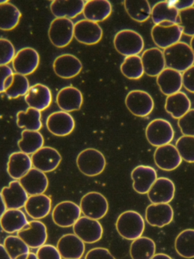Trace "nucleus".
Wrapping results in <instances>:
<instances>
[{
  "label": "nucleus",
  "mask_w": 194,
  "mask_h": 259,
  "mask_svg": "<svg viewBox=\"0 0 194 259\" xmlns=\"http://www.w3.org/2000/svg\"><path fill=\"white\" fill-rule=\"evenodd\" d=\"M115 227L121 237L133 241L142 236L145 230V221L138 212L127 210L119 215Z\"/></svg>",
  "instance_id": "nucleus-2"
},
{
  "label": "nucleus",
  "mask_w": 194,
  "mask_h": 259,
  "mask_svg": "<svg viewBox=\"0 0 194 259\" xmlns=\"http://www.w3.org/2000/svg\"><path fill=\"white\" fill-rule=\"evenodd\" d=\"M26 213L33 220L43 219L50 214L52 209V200L45 194L29 196L25 206Z\"/></svg>",
  "instance_id": "nucleus-32"
},
{
  "label": "nucleus",
  "mask_w": 194,
  "mask_h": 259,
  "mask_svg": "<svg viewBox=\"0 0 194 259\" xmlns=\"http://www.w3.org/2000/svg\"><path fill=\"white\" fill-rule=\"evenodd\" d=\"M83 98L81 92L72 86L62 88L56 96V103L62 111H77L81 108Z\"/></svg>",
  "instance_id": "nucleus-28"
},
{
  "label": "nucleus",
  "mask_w": 194,
  "mask_h": 259,
  "mask_svg": "<svg viewBox=\"0 0 194 259\" xmlns=\"http://www.w3.org/2000/svg\"><path fill=\"white\" fill-rule=\"evenodd\" d=\"M19 236L30 248H39L45 245L48 239L46 226L37 220L29 221L24 229L18 232Z\"/></svg>",
  "instance_id": "nucleus-13"
},
{
  "label": "nucleus",
  "mask_w": 194,
  "mask_h": 259,
  "mask_svg": "<svg viewBox=\"0 0 194 259\" xmlns=\"http://www.w3.org/2000/svg\"><path fill=\"white\" fill-rule=\"evenodd\" d=\"M146 137L150 145L159 148L172 142L174 137V128L166 119H153L146 128Z\"/></svg>",
  "instance_id": "nucleus-5"
},
{
  "label": "nucleus",
  "mask_w": 194,
  "mask_h": 259,
  "mask_svg": "<svg viewBox=\"0 0 194 259\" xmlns=\"http://www.w3.org/2000/svg\"><path fill=\"white\" fill-rule=\"evenodd\" d=\"M121 72L129 79H139L143 75L142 59L139 56H132L124 58L121 65Z\"/></svg>",
  "instance_id": "nucleus-42"
},
{
  "label": "nucleus",
  "mask_w": 194,
  "mask_h": 259,
  "mask_svg": "<svg viewBox=\"0 0 194 259\" xmlns=\"http://www.w3.org/2000/svg\"><path fill=\"white\" fill-rule=\"evenodd\" d=\"M174 248L181 257L194 258V229H186L180 232L176 237Z\"/></svg>",
  "instance_id": "nucleus-41"
},
{
  "label": "nucleus",
  "mask_w": 194,
  "mask_h": 259,
  "mask_svg": "<svg viewBox=\"0 0 194 259\" xmlns=\"http://www.w3.org/2000/svg\"><path fill=\"white\" fill-rule=\"evenodd\" d=\"M142 66L144 73L150 77H157L162 71L166 69L163 51L159 48H153L142 53Z\"/></svg>",
  "instance_id": "nucleus-26"
},
{
  "label": "nucleus",
  "mask_w": 194,
  "mask_h": 259,
  "mask_svg": "<svg viewBox=\"0 0 194 259\" xmlns=\"http://www.w3.org/2000/svg\"><path fill=\"white\" fill-rule=\"evenodd\" d=\"M44 138L39 131L24 130L21 139L18 142L20 151L24 154H33L43 147Z\"/></svg>",
  "instance_id": "nucleus-37"
},
{
  "label": "nucleus",
  "mask_w": 194,
  "mask_h": 259,
  "mask_svg": "<svg viewBox=\"0 0 194 259\" xmlns=\"http://www.w3.org/2000/svg\"><path fill=\"white\" fill-rule=\"evenodd\" d=\"M28 223L25 213L21 209H7L0 219V226L3 231L9 234L21 231Z\"/></svg>",
  "instance_id": "nucleus-34"
},
{
  "label": "nucleus",
  "mask_w": 194,
  "mask_h": 259,
  "mask_svg": "<svg viewBox=\"0 0 194 259\" xmlns=\"http://www.w3.org/2000/svg\"><path fill=\"white\" fill-rule=\"evenodd\" d=\"M182 160L177 148L171 144L159 147L155 151V163L162 170H174L181 164Z\"/></svg>",
  "instance_id": "nucleus-18"
},
{
  "label": "nucleus",
  "mask_w": 194,
  "mask_h": 259,
  "mask_svg": "<svg viewBox=\"0 0 194 259\" xmlns=\"http://www.w3.org/2000/svg\"><path fill=\"white\" fill-rule=\"evenodd\" d=\"M0 259H12L3 244H0Z\"/></svg>",
  "instance_id": "nucleus-54"
},
{
  "label": "nucleus",
  "mask_w": 194,
  "mask_h": 259,
  "mask_svg": "<svg viewBox=\"0 0 194 259\" xmlns=\"http://www.w3.org/2000/svg\"><path fill=\"white\" fill-rule=\"evenodd\" d=\"M15 72L9 66H0V94L6 92L5 91V81L8 77L14 75Z\"/></svg>",
  "instance_id": "nucleus-52"
},
{
  "label": "nucleus",
  "mask_w": 194,
  "mask_h": 259,
  "mask_svg": "<svg viewBox=\"0 0 194 259\" xmlns=\"http://www.w3.org/2000/svg\"><path fill=\"white\" fill-rule=\"evenodd\" d=\"M177 125L183 136L194 137V109L179 119Z\"/></svg>",
  "instance_id": "nucleus-48"
},
{
  "label": "nucleus",
  "mask_w": 194,
  "mask_h": 259,
  "mask_svg": "<svg viewBox=\"0 0 194 259\" xmlns=\"http://www.w3.org/2000/svg\"><path fill=\"white\" fill-rule=\"evenodd\" d=\"M166 67L177 72H184L194 65V54L190 46L185 42H178L176 45L164 50Z\"/></svg>",
  "instance_id": "nucleus-1"
},
{
  "label": "nucleus",
  "mask_w": 194,
  "mask_h": 259,
  "mask_svg": "<svg viewBox=\"0 0 194 259\" xmlns=\"http://www.w3.org/2000/svg\"><path fill=\"white\" fill-rule=\"evenodd\" d=\"M36 254L38 259H62L57 247L50 244H45L38 248Z\"/></svg>",
  "instance_id": "nucleus-49"
},
{
  "label": "nucleus",
  "mask_w": 194,
  "mask_h": 259,
  "mask_svg": "<svg viewBox=\"0 0 194 259\" xmlns=\"http://www.w3.org/2000/svg\"><path fill=\"white\" fill-rule=\"evenodd\" d=\"M152 259H173L172 257H170L168 254H164V253H159V254H156L153 256Z\"/></svg>",
  "instance_id": "nucleus-58"
},
{
  "label": "nucleus",
  "mask_w": 194,
  "mask_h": 259,
  "mask_svg": "<svg viewBox=\"0 0 194 259\" xmlns=\"http://www.w3.org/2000/svg\"><path fill=\"white\" fill-rule=\"evenodd\" d=\"M151 19L155 25L163 22H171L174 25L180 24L179 11L168 1L158 3L152 9Z\"/></svg>",
  "instance_id": "nucleus-35"
},
{
  "label": "nucleus",
  "mask_w": 194,
  "mask_h": 259,
  "mask_svg": "<svg viewBox=\"0 0 194 259\" xmlns=\"http://www.w3.org/2000/svg\"><path fill=\"white\" fill-rule=\"evenodd\" d=\"M80 206L71 201L58 203L52 212L53 222L58 227L68 228L73 227L81 215Z\"/></svg>",
  "instance_id": "nucleus-9"
},
{
  "label": "nucleus",
  "mask_w": 194,
  "mask_h": 259,
  "mask_svg": "<svg viewBox=\"0 0 194 259\" xmlns=\"http://www.w3.org/2000/svg\"><path fill=\"white\" fill-rule=\"evenodd\" d=\"M41 117L40 111L28 107L25 111H19L17 113V125L28 131H39L42 127Z\"/></svg>",
  "instance_id": "nucleus-39"
},
{
  "label": "nucleus",
  "mask_w": 194,
  "mask_h": 259,
  "mask_svg": "<svg viewBox=\"0 0 194 259\" xmlns=\"http://www.w3.org/2000/svg\"><path fill=\"white\" fill-rule=\"evenodd\" d=\"M24 101L29 107L41 112L46 110L51 105L53 95L51 90L45 84H36L30 88L24 96Z\"/></svg>",
  "instance_id": "nucleus-23"
},
{
  "label": "nucleus",
  "mask_w": 194,
  "mask_h": 259,
  "mask_svg": "<svg viewBox=\"0 0 194 259\" xmlns=\"http://www.w3.org/2000/svg\"><path fill=\"white\" fill-rule=\"evenodd\" d=\"M3 245L12 259L30 253V247L18 236H7L4 239Z\"/></svg>",
  "instance_id": "nucleus-43"
},
{
  "label": "nucleus",
  "mask_w": 194,
  "mask_h": 259,
  "mask_svg": "<svg viewBox=\"0 0 194 259\" xmlns=\"http://www.w3.org/2000/svg\"><path fill=\"white\" fill-rule=\"evenodd\" d=\"M6 210H7V207H6V204H5L3 195H2L1 192H0V219H1L3 214L6 213Z\"/></svg>",
  "instance_id": "nucleus-55"
},
{
  "label": "nucleus",
  "mask_w": 194,
  "mask_h": 259,
  "mask_svg": "<svg viewBox=\"0 0 194 259\" xmlns=\"http://www.w3.org/2000/svg\"><path fill=\"white\" fill-rule=\"evenodd\" d=\"M45 125L52 134L59 137H65L74 131L75 121L70 113L61 110L51 113L47 118Z\"/></svg>",
  "instance_id": "nucleus-15"
},
{
  "label": "nucleus",
  "mask_w": 194,
  "mask_h": 259,
  "mask_svg": "<svg viewBox=\"0 0 194 259\" xmlns=\"http://www.w3.org/2000/svg\"><path fill=\"white\" fill-rule=\"evenodd\" d=\"M84 259H116L109 249L97 247L88 251Z\"/></svg>",
  "instance_id": "nucleus-50"
},
{
  "label": "nucleus",
  "mask_w": 194,
  "mask_h": 259,
  "mask_svg": "<svg viewBox=\"0 0 194 259\" xmlns=\"http://www.w3.org/2000/svg\"><path fill=\"white\" fill-rule=\"evenodd\" d=\"M156 245L149 237L141 236L132 242L130 254L132 259H152L156 254Z\"/></svg>",
  "instance_id": "nucleus-36"
},
{
  "label": "nucleus",
  "mask_w": 194,
  "mask_h": 259,
  "mask_svg": "<svg viewBox=\"0 0 194 259\" xmlns=\"http://www.w3.org/2000/svg\"><path fill=\"white\" fill-rule=\"evenodd\" d=\"M39 65V55L36 50L32 48H24L15 54L12 61V68L15 73L19 75H31Z\"/></svg>",
  "instance_id": "nucleus-12"
},
{
  "label": "nucleus",
  "mask_w": 194,
  "mask_h": 259,
  "mask_svg": "<svg viewBox=\"0 0 194 259\" xmlns=\"http://www.w3.org/2000/svg\"><path fill=\"white\" fill-rule=\"evenodd\" d=\"M79 206L85 217L96 221L104 218L109 211L108 200L100 192H88L82 197Z\"/></svg>",
  "instance_id": "nucleus-7"
},
{
  "label": "nucleus",
  "mask_w": 194,
  "mask_h": 259,
  "mask_svg": "<svg viewBox=\"0 0 194 259\" xmlns=\"http://www.w3.org/2000/svg\"><path fill=\"white\" fill-rule=\"evenodd\" d=\"M19 181L30 196L42 195L48 189V180L45 172L35 168H32Z\"/></svg>",
  "instance_id": "nucleus-27"
},
{
  "label": "nucleus",
  "mask_w": 194,
  "mask_h": 259,
  "mask_svg": "<svg viewBox=\"0 0 194 259\" xmlns=\"http://www.w3.org/2000/svg\"><path fill=\"white\" fill-rule=\"evenodd\" d=\"M103 31L98 23L90 21H79L74 25V37L85 45H94L103 38Z\"/></svg>",
  "instance_id": "nucleus-16"
},
{
  "label": "nucleus",
  "mask_w": 194,
  "mask_h": 259,
  "mask_svg": "<svg viewBox=\"0 0 194 259\" xmlns=\"http://www.w3.org/2000/svg\"><path fill=\"white\" fill-rule=\"evenodd\" d=\"M175 185L166 177H159L149 191V200L152 204H169L175 195Z\"/></svg>",
  "instance_id": "nucleus-17"
},
{
  "label": "nucleus",
  "mask_w": 194,
  "mask_h": 259,
  "mask_svg": "<svg viewBox=\"0 0 194 259\" xmlns=\"http://www.w3.org/2000/svg\"><path fill=\"white\" fill-rule=\"evenodd\" d=\"M115 50L125 57L138 56L144 48V40L142 36L130 29L118 31L114 37Z\"/></svg>",
  "instance_id": "nucleus-4"
},
{
  "label": "nucleus",
  "mask_w": 194,
  "mask_h": 259,
  "mask_svg": "<svg viewBox=\"0 0 194 259\" xmlns=\"http://www.w3.org/2000/svg\"><path fill=\"white\" fill-rule=\"evenodd\" d=\"M79 170L87 177H96L104 171L106 160L103 153L94 148H86L77 155L76 160Z\"/></svg>",
  "instance_id": "nucleus-3"
},
{
  "label": "nucleus",
  "mask_w": 194,
  "mask_h": 259,
  "mask_svg": "<svg viewBox=\"0 0 194 259\" xmlns=\"http://www.w3.org/2000/svg\"><path fill=\"white\" fill-rule=\"evenodd\" d=\"M33 168L31 157L21 151L10 154L8 160L7 172L14 180H20Z\"/></svg>",
  "instance_id": "nucleus-29"
},
{
  "label": "nucleus",
  "mask_w": 194,
  "mask_h": 259,
  "mask_svg": "<svg viewBox=\"0 0 194 259\" xmlns=\"http://www.w3.org/2000/svg\"><path fill=\"white\" fill-rule=\"evenodd\" d=\"M112 13V6L108 0H89L85 2L83 15L90 22H101L107 19Z\"/></svg>",
  "instance_id": "nucleus-30"
},
{
  "label": "nucleus",
  "mask_w": 194,
  "mask_h": 259,
  "mask_svg": "<svg viewBox=\"0 0 194 259\" xmlns=\"http://www.w3.org/2000/svg\"><path fill=\"white\" fill-rule=\"evenodd\" d=\"M165 110L174 119H179L191 110V101L183 92L167 97Z\"/></svg>",
  "instance_id": "nucleus-33"
},
{
  "label": "nucleus",
  "mask_w": 194,
  "mask_h": 259,
  "mask_svg": "<svg viewBox=\"0 0 194 259\" xmlns=\"http://www.w3.org/2000/svg\"><path fill=\"white\" fill-rule=\"evenodd\" d=\"M15 48L10 40L0 38V66H8L15 58Z\"/></svg>",
  "instance_id": "nucleus-47"
},
{
  "label": "nucleus",
  "mask_w": 194,
  "mask_h": 259,
  "mask_svg": "<svg viewBox=\"0 0 194 259\" xmlns=\"http://www.w3.org/2000/svg\"><path fill=\"white\" fill-rule=\"evenodd\" d=\"M124 8L128 16L137 22H144L151 17L152 9L147 0H126Z\"/></svg>",
  "instance_id": "nucleus-38"
},
{
  "label": "nucleus",
  "mask_w": 194,
  "mask_h": 259,
  "mask_svg": "<svg viewBox=\"0 0 194 259\" xmlns=\"http://www.w3.org/2000/svg\"><path fill=\"white\" fill-rule=\"evenodd\" d=\"M179 19L183 34L194 37V7L179 12Z\"/></svg>",
  "instance_id": "nucleus-46"
},
{
  "label": "nucleus",
  "mask_w": 194,
  "mask_h": 259,
  "mask_svg": "<svg viewBox=\"0 0 194 259\" xmlns=\"http://www.w3.org/2000/svg\"><path fill=\"white\" fill-rule=\"evenodd\" d=\"M30 83L27 76L14 74V81L12 86L6 91V95L11 99H16L21 96H25L30 89Z\"/></svg>",
  "instance_id": "nucleus-44"
},
{
  "label": "nucleus",
  "mask_w": 194,
  "mask_h": 259,
  "mask_svg": "<svg viewBox=\"0 0 194 259\" xmlns=\"http://www.w3.org/2000/svg\"><path fill=\"white\" fill-rule=\"evenodd\" d=\"M175 147L182 160L187 163H194V137L181 136L176 142Z\"/></svg>",
  "instance_id": "nucleus-45"
},
{
  "label": "nucleus",
  "mask_w": 194,
  "mask_h": 259,
  "mask_svg": "<svg viewBox=\"0 0 194 259\" xmlns=\"http://www.w3.org/2000/svg\"><path fill=\"white\" fill-rule=\"evenodd\" d=\"M189 46H190L191 49H192V52L194 54V37H192V39H191L190 45Z\"/></svg>",
  "instance_id": "nucleus-59"
},
{
  "label": "nucleus",
  "mask_w": 194,
  "mask_h": 259,
  "mask_svg": "<svg viewBox=\"0 0 194 259\" xmlns=\"http://www.w3.org/2000/svg\"><path fill=\"white\" fill-rule=\"evenodd\" d=\"M125 105L132 114L146 117L153 112L155 104L150 94L144 91L133 90L126 96Z\"/></svg>",
  "instance_id": "nucleus-10"
},
{
  "label": "nucleus",
  "mask_w": 194,
  "mask_h": 259,
  "mask_svg": "<svg viewBox=\"0 0 194 259\" xmlns=\"http://www.w3.org/2000/svg\"><path fill=\"white\" fill-rule=\"evenodd\" d=\"M62 159L60 153L52 147H42L31 156L33 168L45 174L56 170Z\"/></svg>",
  "instance_id": "nucleus-14"
},
{
  "label": "nucleus",
  "mask_w": 194,
  "mask_h": 259,
  "mask_svg": "<svg viewBox=\"0 0 194 259\" xmlns=\"http://www.w3.org/2000/svg\"><path fill=\"white\" fill-rule=\"evenodd\" d=\"M73 231L84 243L99 242L103 237V228L100 221L86 217H80L73 226Z\"/></svg>",
  "instance_id": "nucleus-11"
},
{
  "label": "nucleus",
  "mask_w": 194,
  "mask_h": 259,
  "mask_svg": "<svg viewBox=\"0 0 194 259\" xmlns=\"http://www.w3.org/2000/svg\"><path fill=\"white\" fill-rule=\"evenodd\" d=\"M56 247L63 259H80L85 252L84 242L72 233L63 235Z\"/></svg>",
  "instance_id": "nucleus-21"
},
{
  "label": "nucleus",
  "mask_w": 194,
  "mask_h": 259,
  "mask_svg": "<svg viewBox=\"0 0 194 259\" xmlns=\"http://www.w3.org/2000/svg\"><path fill=\"white\" fill-rule=\"evenodd\" d=\"M14 81V75H10V76L8 77L7 78H6V81H5V84H4V87H5V91H7L8 89H9V88L12 86V83H13Z\"/></svg>",
  "instance_id": "nucleus-56"
},
{
  "label": "nucleus",
  "mask_w": 194,
  "mask_h": 259,
  "mask_svg": "<svg viewBox=\"0 0 194 259\" xmlns=\"http://www.w3.org/2000/svg\"><path fill=\"white\" fill-rule=\"evenodd\" d=\"M168 2L179 12L194 7V0H170Z\"/></svg>",
  "instance_id": "nucleus-53"
},
{
  "label": "nucleus",
  "mask_w": 194,
  "mask_h": 259,
  "mask_svg": "<svg viewBox=\"0 0 194 259\" xmlns=\"http://www.w3.org/2000/svg\"><path fill=\"white\" fill-rule=\"evenodd\" d=\"M84 6L83 0H54L50 10L56 19H72L83 13Z\"/></svg>",
  "instance_id": "nucleus-24"
},
{
  "label": "nucleus",
  "mask_w": 194,
  "mask_h": 259,
  "mask_svg": "<svg viewBox=\"0 0 194 259\" xmlns=\"http://www.w3.org/2000/svg\"><path fill=\"white\" fill-rule=\"evenodd\" d=\"M156 81L162 93L167 97L178 93L183 87L182 74L168 68L158 75Z\"/></svg>",
  "instance_id": "nucleus-31"
},
{
  "label": "nucleus",
  "mask_w": 194,
  "mask_h": 259,
  "mask_svg": "<svg viewBox=\"0 0 194 259\" xmlns=\"http://www.w3.org/2000/svg\"><path fill=\"white\" fill-rule=\"evenodd\" d=\"M21 13L18 7L8 2L0 5V30L11 31L18 26Z\"/></svg>",
  "instance_id": "nucleus-40"
},
{
  "label": "nucleus",
  "mask_w": 194,
  "mask_h": 259,
  "mask_svg": "<svg viewBox=\"0 0 194 259\" xmlns=\"http://www.w3.org/2000/svg\"><path fill=\"white\" fill-rule=\"evenodd\" d=\"M183 29L179 25L171 22H163L154 25L152 28L151 35L155 45L161 49H167L180 42Z\"/></svg>",
  "instance_id": "nucleus-6"
},
{
  "label": "nucleus",
  "mask_w": 194,
  "mask_h": 259,
  "mask_svg": "<svg viewBox=\"0 0 194 259\" xmlns=\"http://www.w3.org/2000/svg\"><path fill=\"white\" fill-rule=\"evenodd\" d=\"M1 194L7 209L24 207L29 198L28 194L24 190L19 180L10 182L9 186L2 189Z\"/></svg>",
  "instance_id": "nucleus-25"
},
{
  "label": "nucleus",
  "mask_w": 194,
  "mask_h": 259,
  "mask_svg": "<svg viewBox=\"0 0 194 259\" xmlns=\"http://www.w3.org/2000/svg\"><path fill=\"white\" fill-rule=\"evenodd\" d=\"M8 2H9V1H7V0H0V5H1V4H6V3Z\"/></svg>",
  "instance_id": "nucleus-60"
},
{
  "label": "nucleus",
  "mask_w": 194,
  "mask_h": 259,
  "mask_svg": "<svg viewBox=\"0 0 194 259\" xmlns=\"http://www.w3.org/2000/svg\"><path fill=\"white\" fill-rule=\"evenodd\" d=\"M74 24L71 19H55L48 28V38L58 48L68 46L74 38Z\"/></svg>",
  "instance_id": "nucleus-8"
},
{
  "label": "nucleus",
  "mask_w": 194,
  "mask_h": 259,
  "mask_svg": "<svg viewBox=\"0 0 194 259\" xmlns=\"http://www.w3.org/2000/svg\"><path fill=\"white\" fill-rule=\"evenodd\" d=\"M131 179L135 192L145 195L157 180V172L152 166L139 165L132 170Z\"/></svg>",
  "instance_id": "nucleus-19"
},
{
  "label": "nucleus",
  "mask_w": 194,
  "mask_h": 259,
  "mask_svg": "<svg viewBox=\"0 0 194 259\" xmlns=\"http://www.w3.org/2000/svg\"><path fill=\"white\" fill-rule=\"evenodd\" d=\"M174 210L169 204H151L146 209V221L152 227H165L172 222Z\"/></svg>",
  "instance_id": "nucleus-22"
},
{
  "label": "nucleus",
  "mask_w": 194,
  "mask_h": 259,
  "mask_svg": "<svg viewBox=\"0 0 194 259\" xmlns=\"http://www.w3.org/2000/svg\"><path fill=\"white\" fill-rule=\"evenodd\" d=\"M183 86L186 90L194 94V65L182 75Z\"/></svg>",
  "instance_id": "nucleus-51"
},
{
  "label": "nucleus",
  "mask_w": 194,
  "mask_h": 259,
  "mask_svg": "<svg viewBox=\"0 0 194 259\" xmlns=\"http://www.w3.org/2000/svg\"><path fill=\"white\" fill-rule=\"evenodd\" d=\"M16 259H38V257L35 253L30 252L28 254H22Z\"/></svg>",
  "instance_id": "nucleus-57"
},
{
  "label": "nucleus",
  "mask_w": 194,
  "mask_h": 259,
  "mask_svg": "<svg viewBox=\"0 0 194 259\" xmlns=\"http://www.w3.org/2000/svg\"><path fill=\"white\" fill-rule=\"evenodd\" d=\"M83 65L75 56L63 54L56 57L53 63V70L56 75L65 79L74 78L81 72Z\"/></svg>",
  "instance_id": "nucleus-20"
}]
</instances>
